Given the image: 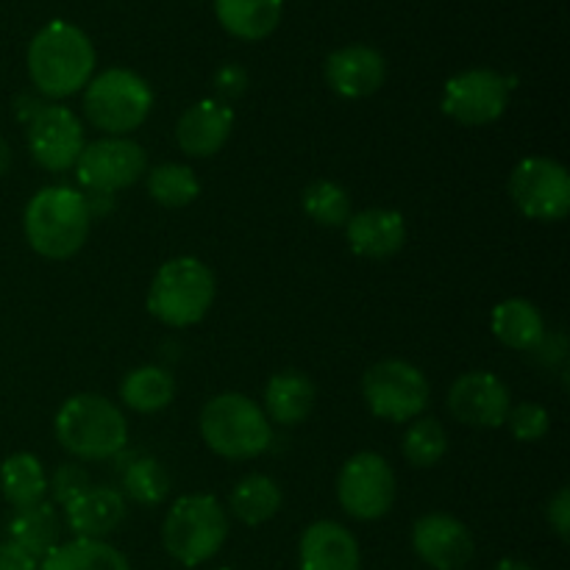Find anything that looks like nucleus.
Instances as JSON below:
<instances>
[{
    "instance_id": "1",
    "label": "nucleus",
    "mask_w": 570,
    "mask_h": 570,
    "mask_svg": "<svg viewBox=\"0 0 570 570\" xmlns=\"http://www.w3.org/2000/svg\"><path fill=\"white\" fill-rule=\"evenodd\" d=\"M92 42L72 22H48L28 45V76L45 98H70L81 92L92 78Z\"/></svg>"
},
{
    "instance_id": "2",
    "label": "nucleus",
    "mask_w": 570,
    "mask_h": 570,
    "mask_svg": "<svg viewBox=\"0 0 570 570\" xmlns=\"http://www.w3.org/2000/svg\"><path fill=\"white\" fill-rule=\"evenodd\" d=\"M92 226L87 195L70 187H45L28 200L22 228L26 239L45 259H70L83 248Z\"/></svg>"
},
{
    "instance_id": "3",
    "label": "nucleus",
    "mask_w": 570,
    "mask_h": 570,
    "mask_svg": "<svg viewBox=\"0 0 570 570\" xmlns=\"http://www.w3.org/2000/svg\"><path fill=\"white\" fill-rule=\"evenodd\" d=\"M56 438L78 460H109L128 443L126 415L109 399L81 393L67 399L56 412Z\"/></svg>"
},
{
    "instance_id": "4",
    "label": "nucleus",
    "mask_w": 570,
    "mask_h": 570,
    "mask_svg": "<svg viewBox=\"0 0 570 570\" xmlns=\"http://www.w3.org/2000/svg\"><path fill=\"white\" fill-rule=\"evenodd\" d=\"M200 438L226 460H254L273 440L271 421L243 393H220L200 410Z\"/></svg>"
},
{
    "instance_id": "5",
    "label": "nucleus",
    "mask_w": 570,
    "mask_h": 570,
    "mask_svg": "<svg viewBox=\"0 0 570 570\" xmlns=\"http://www.w3.org/2000/svg\"><path fill=\"white\" fill-rule=\"evenodd\" d=\"M215 301V273L195 256H176L165 262L154 276L148 309L170 328L193 326L204 321Z\"/></svg>"
},
{
    "instance_id": "6",
    "label": "nucleus",
    "mask_w": 570,
    "mask_h": 570,
    "mask_svg": "<svg viewBox=\"0 0 570 570\" xmlns=\"http://www.w3.org/2000/svg\"><path fill=\"white\" fill-rule=\"evenodd\" d=\"M154 92L148 81L126 67H111L89 78L83 89V115L106 137H126L148 120Z\"/></svg>"
},
{
    "instance_id": "7",
    "label": "nucleus",
    "mask_w": 570,
    "mask_h": 570,
    "mask_svg": "<svg viewBox=\"0 0 570 570\" xmlns=\"http://www.w3.org/2000/svg\"><path fill=\"white\" fill-rule=\"evenodd\" d=\"M228 538L226 510L215 495H184L170 507L161 527L167 554L184 568L204 566L223 549Z\"/></svg>"
},
{
    "instance_id": "8",
    "label": "nucleus",
    "mask_w": 570,
    "mask_h": 570,
    "mask_svg": "<svg viewBox=\"0 0 570 570\" xmlns=\"http://www.w3.org/2000/svg\"><path fill=\"white\" fill-rule=\"evenodd\" d=\"M362 395L376 417L393 423L415 421L429 404V382L404 360L376 362L362 379Z\"/></svg>"
},
{
    "instance_id": "9",
    "label": "nucleus",
    "mask_w": 570,
    "mask_h": 570,
    "mask_svg": "<svg viewBox=\"0 0 570 570\" xmlns=\"http://www.w3.org/2000/svg\"><path fill=\"white\" fill-rule=\"evenodd\" d=\"M510 198L521 215L557 223L570 212V176L566 167L546 156H529L510 173Z\"/></svg>"
},
{
    "instance_id": "10",
    "label": "nucleus",
    "mask_w": 570,
    "mask_h": 570,
    "mask_svg": "<svg viewBox=\"0 0 570 570\" xmlns=\"http://www.w3.org/2000/svg\"><path fill=\"white\" fill-rule=\"evenodd\" d=\"M340 507L356 521H379L395 501V473L376 451L351 456L337 476Z\"/></svg>"
},
{
    "instance_id": "11",
    "label": "nucleus",
    "mask_w": 570,
    "mask_h": 570,
    "mask_svg": "<svg viewBox=\"0 0 570 570\" xmlns=\"http://www.w3.org/2000/svg\"><path fill=\"white\" fill-rule=\"evenodd\" d=\"M148 156L142 145L128 137H104L83 145L76 161V178L83 189L111 195L126 189L145 176Z\"/></svg>"
},
{
    "instance_id": "12",
    "label": "nucleus",
    "mask_w": 570,
    "mask_h": 570,
    "mask_svg": "<svg viewBox=\"0 0 570 570\" xmlns=\"http://www.w3.org/2000/svg\"><path fill=\"white\" fill-rule=\"evenodd\" d=\"M510 104V81L488 67H473L451 76L443 87L445 115L460 126H488L507 111Z\"/></svg>"
},
{
    "instance_id": "13",
    "label": "nucleus",
    "mask_w": 570,
    "mask_h": 570,
    "mask_svg": "<svg viewBox=\"0 0 570 570\" xmlns=\"http://www.w3.org/2000/svg\"><path fill=\"white\" fill-rule=\"evenodd\" d=\"M28 126V150L39 167L50 173H65L76 167L83 150V126L67 106L45 104Z\"/></svg>"
},
{
    "instance_id": "14",
    "label": "nucleus",
    "mask_w": 570,
    "mask_h": 570,
    "mask_svg": "<svg viewBox=\"0 0 570 570\" xmlns=\"http://www.w3.org/2000/svg\"><path fill=\"white\" fill-rule=\"evenodd\" d=\"M449 410L465 426L499 429L510 412V390L495 373L471 371L451 384Z\"/></svg>"
},
{
    "instance_id": "15",
    "label": "nucleus",
    "mask_w": 570,
    "mask_h": 570,
    "mask_svg": "<svg viewBox=\"0 0 570 570\" xmlns=\"http://www.w3.org/2000/svg\"><path fill=\"white\" fill-rule=\"evenodd\" d=\"M412 549L434 570H462L473 560V534L445 512H429L412 527Z\"/></svg>"
},
{
    "instance_id": "16",
    "label": "nucleus",
    "mask_w": 570,
    "mask_h": 570,
    "mask_svg": "<svg viewBox=\"0 0 570 570\" xmlns=\"http://www.w3.org/2000/svg\"><path fill=\"white\" fill-rule=\"evenodd\" d=\"M323 76L340 98L360 100L382 89L387 78V61L371 45H345L328 56Z\"/></svg>"
},
{
    "instance_id": "17",
    "label": "nucleus",
    "mask_w": 570,
    "mask_h": 570,
    "mask_svg": "<svg viewBox=\"0 0 570 570\" xmlns=\"http://www.w3.org/2000/svg\"><path fill=\"white\" fill-rule=\"evenodd\" d=\"M234 128V111L228 104H220L217 98L198 100L189 106L176 126L178 148L193 159H209L223 145L228 142Z\"/></svg>"
},
{
    "instance_id": "18",
    "label": "nucleus",
    "mask_w": 570,
    "mask_h": 570,
    "mask_svg": "<svg viewBox=\"0 0 570 570\" xmlns=\"http://www.w3.org/2000/svg\"><path fill=\"white\" fill-rule=\"evenodd\" d=\"M301 570H360V543L337 521H317L301 534Z\"/></svg>"
},
{
    "instance_id": "19",
    "label": "nucleus",
    "mask_w": 570,
    "mask_h": 570,
    "mask_svg": "<svg viewBox=\"0 0 570 570\" xmlns=\"http://www.w3.org/2000/svg\"><path fill=\"white\" fill-rule=\"evenodd\" d=\"M348 248L362 259H387L404 248L406 223L395 209H365L345 223Z\"/></svg>"
},
{
    "instance_id": "20",
    "label": "nucleus",
    "mask_w": 570,
    "mask_h": 570,
    "mask_svg": "<svg viewBox=\"0 0 570 570\" xmlns=\"http://www.w3.org/2000/svg\"><path fill=\"white\" fill-rule=\"evenodd\" d=\"M65 515L76 538L104 540L126 518V499L111 488H89L65 507Z\"/></svg>"
},
{
    "instance_id": "21",
    "label": "nucleus",
    "mask_w": 570,
    "mask_h": 570,
    "mask_svg": "<svg viewBox=\"0 0 570 570\" xmlns=\"http://www.w3.org/2000/svg\"><path fill=\"white\" fill-rule=\"evenodd\" d=\"M312 406H315V384L306 373L284 371L267 382L262 412L278 426H298L309 417Z\"/></svg>"
},
{
    "instance_id": "22",
    "label": "nucleus",
    "mask_w": 570,
    "mask_h": 570,
    "mask_svg": "<svg viewBox=\"0 0 570 570\" xmlns=\"http://www.w3.org/2000/svg\"><path fill=\"white\" fill-rule=\"evenodd\" d=\"M284 0H215V14L232 37L259 42L282 22Z\"/></svg>"
},
{
    "instance_id": "23",
    "label": "nucleus",
    "mask_w": 570,
    "mask_h": 570,
    "mask_svg": "<svg viewBox=\"0 0 570 570\" xmlns=\"http://www.w3.org/2000/svg\"><path fill=\"white\" fill-rule=\"evenodd\" d=\"M490 326L499 343L515 351H534L546 340V321L538 306L527 298L501 301L493 309Z\"/></svg>"
},
{
    "instance_id": "24",
    "label": "nucleus",
    "mask_w": 570,
    "mask_h": 570,
    "mask_svg": "<svg viewBox=\"0 0 570 570\" xmlns=\"http://www.w3.org/2000/svg\"><path fill=\"white\" fill-rule=\"evenodd\" d=\"M9 543L31 554L37 562L45 560L59 546V515L53 504L39 501L17 510L9 521Z\"/></svg>"
},
{
    "instance_id": "25",
    "label": "nucleus",
    "mask_w": 570,
    "mask_h": 570,
    "mask_svg": "<svg viewBox=\"0 0 570 570\" xmlns=\"http://www.w3.org/2000/svg\"><path fill=\"white\" fill-rule=\"evenodd\" d=\"M0 493L14 510L33 507L48 495V476H45L42 462L33 454H11L0 465Z\"/></svg>"
},
{
    "instance_id": "26",
    "label": "nucleus",
    "mask_w": 570,
    "mask_h": 570,
    "mask_svg": "<svg viewBox=\"0 0 570 570\" xmlns=\"http://www.w3.org/2000/svg\"><path fill=\"white\" fill-rule=\"evenodd\" d=\"M39 570H131L128 560L104 540L76 538L39 560Z\"/></svg>"
},
{
    "instance_id": "27",
    "label": "nucleus",
    "mask_w": 570,
    "mask_h": 570,
    "mask_svg": "<svg viewBox=\"0 0 570 570\" xmlns=\"http://www.w3.org/2000/svg\"><path fill=\"white\" fill-rule=\"evenodd\" d=\"M176 395V382L165 367L142 365L134 367L120 384V399L134 412H159Z\"/></svg>"
},
{
    "instance_id": "28",
    "label": "nucleus",
    "mask_w": 570,
    "mask_h": 570,
    "mask_svg": "<svg viewBox=\"0 0 570 570\" xmlns=\"http://www.w3.org/2000/svg\"><path fill=\"white\" fill-rule=\"evenodd\" d=\"M228 504H232L234 518H239L248 527H259L282 510V488L271 476L250 473V476L239 479Z\"/></svg>"
},
{
    "instance_id": "29",
    "label": "nucleus",
    "mask_w": 570,
    "mask_h": 570,
    "mask_svg": "<svg viewBox=\"0 0 570 570\" xmlns=\"http://www.w3.org/2000/svg\"><path fill=\"white\" fill-rule=\"evenodd\" d=\"M200 193L198 176L187 165H159L148 173V195L165 209L189 206Z\"/></svg>"
},
{
    "instance_id": "30",
    "label": "nucleus",
    "mask_w": 570,
    "mask_h": 570,
    "mask_svg": "<svg viewBox=\"0 0 570 570\" xmlns=\"http://www.w3.org/2000/svg\"><path fill=\"white\" fill-rule=\"evenodd\" d=\"M301 204H304V212L317 223V226L337 228L345 226L351 217V198L337 181H312L309 187L301 195Z\"/></svg>"
},
{
    "instance_id": "31",
    "label": "nucleus",
    "mask_w": 570,
    "mask_h": 570,
    "mask_svg": "<svg viewBox=\"0 0 570 570\" xmlns=\"http://www.w3.org/2000/svg\"><path fill=\"white\" fill-rule=\"evenodd\" d=\"M122 488H126L128 499H134L137 504L156 507L170 493V473L165 471V465L159 460L142 456V460H134L126 468V473H122Z\"/></svg>"
},
{
    "instance_id": "32",
    "label": "nucleus",
    "mask_w": 570,
    "mask_h": 570,
    "mask_svg": "<svg viewBox=\"0 0 570 570\" xmlns=\"http://www.w3.org/2000/svg\"><path fill=\"white\" fill-rule=\"evenodd\" d=\"M449 451V434L438 417H421L404 434V456L415 468H434Z\"/></svg>"
},
{
    "instance_id": "33",
    "label": "nucleus",
    "mask_w": 570,
    "mask_h": 570,
    "mask_svg": "<svg viewBox=\"0 0 570 570\" xmlns=\"http://www.w3.org/2000/svg\"><path fill=\"white\" fill-rule=\"evenodd\" d=\"M504 423L510 426V432L515 434L521 443H534V440H543L551 429L549 410L540 404H534V401H523V404L510 406Z\"/></svg>"
},
{
    "instance_id": "34",
    "label": "nucleus",
    "mask_w": 570,
    "mask_h": 570,
    "mask_svg": "<svg viewBox=\"0 0 570 570\" xmlns=\"http://www.w3.org/2000/svg\"><path fill=\"white\" fill-rule=\"evenodd\" d=\"M89 473L83 471L78 462H65V465L56 468L53 476L48 479V493L56 504L67 507L70 501H76L83 490H89Z\"/></svg>"
},
{
    "instance_id": "35",
    "label": "nucleus",
    "mask_w": 570,
    "mask_h": 570,
    "mask_svg": "<svg viewBox=\"0 0 570 570\" xmlns=\"http://www.w3.org/2000/svg\"><path fill=\"white\" fill-rule=\"evenodd\" d=\"M215 83V92L220 95V104H228V100L243 98L245 89H248V72H245L243 65H223L220 70L212 78Z\"/></svg>"
},
{
    "instance_id": "36",
    "label": "nucleus",
    "mask_w": 570,
    "mask_h": 570,
    "mask_svg": "<svg viewBox=\"0 0 570 570\" xmlns=\"http://www.w3.org/2000/svg\"><path fill=\"white\" fill-rule=\"evenodd\" d=\"M546 518H549V527L554 529L557 538L566 543L570 538V490L560 488L549 499V507H546Z\"/></svg>"
},
{
    "instance_id": "37",
    "label": "nucleus",
    "mask_w": 570,
    "mask_h": 570,
    "mask_svg": "<svg viewBox=\"0 0 570 570\" xmlns=\"http://www.w3.org/2000/svg\"><path fill=\"white\" fill-rule=\"evenodd\" d=\"M0 570H39V562L14 543H0Z\"/></svg>"
},
{
    "instance_id": "38",
    "label": "nucleus",
    "mask_w": 570,
    "mask_h": 570,
    "mask_svg": "<svg viewBox=\"0 0 570 570\" xmlns=\"http://www.w3.org/2000/svg\"><path fill=\"white\" fill-rule=\"evenodd\" d=\"M9 170H11V148L9 142H6L3 134H0V178H3Z\"/></svg>"
},
{
    "instance_id": "39",
    "label": "nucleus",
    "mask_w": 570,
    "mask_h": 570,
    "mask_svg": "<svg viewBox=\"0 0 570 570\" xmlns=\"http://www.w3.org/2000/svg\"><path fill=\"white\" fill-rule=\"evenodd\" d=\"M495 570H538V568L529 566V562L523 560H501L499 566H495Z\"/></svg>"
},
{
    "instance_id": "40",
    "label": "nucleus",
    "mask_w": 570,
    "mask_h": 570,
    "mask_svg": "<svg viewBox=\"0 0 570 570\" xmlns=\"http://www.w3.org/2000/svg\"><path fill=\"white\" fill-rule=\"evenodd\" d=\"M217 570H228V568H217Z\"/></svg>"
}]
</instances>
